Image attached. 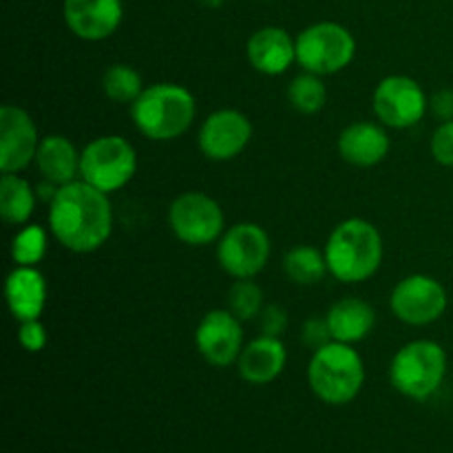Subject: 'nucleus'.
Returning a JSON list of instances; mask_svg holds the SVG:
<instances>
[{"instance_id":"nucleus-1","label":"nucleus","mask_w":453,"mask_h":453,"mask_svg":"<svg viewBox=\"0 0 453 453\" xmlns=\"http://www.w3.org/2000/svg\"><path fill=\"white\" fill-rule=\"evenodd\" d=\"M49 228L66 250L78 255L96 252L113 233L109 195L82 180L60 186L49 202Z\"/></svg>"},{"instance_id":"nucleus-2","label":"nucleus","mask_w":453,"mask_h":453,"mask_svg":"<svg viewBox=\"0 0 453 453\" xmlns=\"http://www.w3.org/2000/svg\"><path fill=\"white\" fill-rule=\"evenodd\" d=\"M327 270L341 283H363L376 274L383 261V237L372 221L349 217L334 226L326 248Z\"/></svg>"},{"instance_id":"nucleus-3","label":"nucleus","mask_w":453,"mask_h":453,"mask_svg":"<svg viewBox=\"0 0 453 453\" xmlns=\"http://www.w3.org/2000/svg\"><path fill=\"white\" fill-rule=\"evenodd\" d=\"M197 102L186 87L159 82L144 87L131 104V118L137 131L153 142H171L184 135L195 122Z\"/></svg>"},{"instance_id":"nucleus-4","label":"nucleus","mask_w":453,"mask_h":453,"mask_svg":"<svg viewBox=\"0 0 453 453\" xmlns=\"http://www.w3.org/2000/svg\"><path fill=\"white\" fill-rule=\"evenodd\" d=\"M308 383L314 396L326 405H348L361 394L365 365L352 345L330 341L314 349L308 365Z\"/></svg>"},{"instance_id":"nucleus-5","label":"nucleus","mask_w":453,"mask_h":453,"mask_svg":"<svg viewBox=\"0 0 453 453\" xmlns=\"http://www.w3.org/2000/svg\"><path fill=\"white\" fill-rule=\"evenodd\" d=\"M447 374V354L436 341L418 339L403 345L389 365L394 389L414 401H427L438 392Z\"/></svg>"},{"instance_id":"nucleus-6","label":"nucleus","mask_w":453,"mask_h":453,"mask_svg":"<svg viewBox=\"0 0 453 453\" xmlns=\"http://www.w3.org/2000/svg\"><path fill=\"white\" fill-rule=\"evenodd\" d=\"M137 173V153L119 135H102L80 150V180L102 193H118Z\"/></svg>"},{"instance_id":"nucleus-7","label":"nucleus","mask_w":453,"mask_h":453,"mask_svg":"<svg viewBox=\"0 0 453 453\" xmlns=\"http://www.w3.org/2000/svg\"><path fill=\"white\" fill-rule=\"evenodd\" d=\"M357 56V40L348 27L323 20L305 27L296 35V62L317 75H332L349 66Z\"/></svg>"},{"instance_id":"nucleus-8","label":"nucleus","mask_w":453,"mask_h":453,"mask_svg":"<svg viewBox=\"0 0 453 453\" xmlns=\"http://www.w3.org/2000/svg\"><path fill=\"white\" fill-rule=\"evenodd\" d=\"M224 226L226 217L219 203L199 190L181 193L168 206V228L186 246L202 248L219 242Z\"/></svg>"},{"instance_id":"nucleus-9","label":"nucleus","mask_w":453,"mask_h":453,"mask_svg":"<svg viewBox=\"0 0 453 453\" xmlns=\"http://www.w3.org/2000/svg\"><path fill=\"white\" fill-rule=\"evenodd\" d=\"M268 233L259 224L242 221L230 226L217 242V261L233 279H252L265 268L270 259Z\"/></svg>"},{"instance_id":"nucleus-10","label":"nucleus","mask_w":453,"mask_h":453,"mask_svg":"<svg viewBox=\"0 0 453 453\" xmlns=\"http://www.w3.org/2000/svg\"><path fill=\"white\" fill-rule=\"evenodd\" d=\"M372 109L383 127L410 128L425 118L429 97L410 75H388L376 84Z\"/></svg>"},{"instance_id":"nucleus-11","label":"nucleus","mask_w":453,"mask_h":453,"mask_svg":"<svg viewBox=\"0 0 453 453\" xmlns=\"http://www.w3.org/2000/svg\"><path fill=\"white\" fill-rule=\"evenodd\" d=\"M449 296L445 286L429 274H410L394 286L389 308L407 326H429L445 314Z\"/></svg>"},{"instance_id":"nucleus-12","label":"nucleus","mask_w":453,"mask_h":453,"mask_svg":"<svg viewBox=\"0 0 453 453\" xmlns=\"http://www.w3.org/2000/svg\"><path fill=\"white\" fill-rule=\"evenodd\" d=\"M252 140V122L237 109H219L208 115L197 133L203 157L212 162H230L248 149Z\"/></svg>"},{"instance_id":"nucleus-13","label":"nucleus","mask_w":453,"mask_h":453,"mask_svg":"<svg viewBox=\"0 0 453 453\" xmlns=\"http://www.w3.org/2000/svg\"><path fill=\"white\" fill-rule=\"evenodd\" d=\"M195 348L212 367H228L237 363L243 349L242 321L226 310H211L195 330Z\"/></svg>"},{"instance_id":"nucleus-14","label":"nucleus","mask_w":453,"mask_h":453,"mask_svg":"<svg viewBox=\"0 0 453 453\" xmlns=\"http://www.w3.org/2000/svg\"><path fill=\"white\" fill-rule=\"evenodd\" d=\"M40 137L34 118L16 104L0 109V171L20 173L35 162Z\"/></svg>"},{"instance_id":"nucleus-15","label":"nucleus","mask_w":453,"mask_h":453,"mask_svg":"<svg viewBox=\"0 0 453 453\" xmlns=\"http://www.w3.org/2000/svg\"><path fill=\"white\" fill-rule=\"evenodd\" d=\"M65 25L73 35L88 42H100L113 35L122 25V0H65Z\"/></svg>"},{"instance_id":"nucleus-16","label":"nucleus","mask_w":453,"mask_h":453,"mask_svg":"<svg viewBox=\"0 0 453 453\" xmlns=\"http://www.w3.org/2000/svg\"><path fill=\"white\" fill-rule=\"evenodd\" d=\"M336 149L343 162L357 168H372L388 157L392 142L383 124L354 122L341 131Z\"/></svg>"},{"instance_id":"nucleus-17","label":"nucleus","mask_w":453,"mask_h":453,"mask_svg":"<svg viewBox=\"0 0 453 453\" xmlns=\"http://www.w3.org/2000/svg\"><path fill=\"white\" fill-rule=\"evenodd\" d=\"M246 56L259 73L281 75L296 62V38L281 27H261L248 38Z\"/></svg>"},{"instance_id":"nucleus-18","label":"nucleus","mask_w":453,"mask_h":453,"mask_svg":"<svg viewBox=\"0 0 453 453\" xmlns=\"http://www.w3.org/2000/svg\"><path fill=\"white\" fill-rule=\"evenodd\" d=\"M288 352L286 345L277 336H257L250 343L243 345L237 358V370L246 383L268 385L281 376L286 370Z\"/></svg>"},{"instance_id":"nucleus-19","label":"nucleus","mask_w":453,"mask_h":453,"mask_svg":"<svg viewBox=\"0 0 453 453\" xmlns=\"http://www.w3.org/2000/svg\"><path fill=\"white\" fill-rule=\"evenodd\" d=\"M4 295L16 321H34L47 305V281L35 265H16L4 283Z\"/></svg>"},{"instance_id":"nucleus-20","label":"nucleus","mask_w":453,"mask_h":453,"mask_svg":"<svg viewBox=\"0 0 453 453\" xmlns=\"http://www.w3.org/2000/svg\"><path fill=\"white\" fill-rule=\"evenodd\" d=\"M327 326H330L332 339L339 343L354 345L358 341L367 339L376 326V312L367 301L358 296H345L336 301L326 314Z\"/></svg>"},{"instance_id":"nucleus-21","label":"nucleus","mask_w":453,"mask_h":453,"mask_svg":"<svg viewBox=\"0 0 453 453\" xmlns=\"http://www.w3.org/2000/svg\"><path fill=\"white\" fill-rule=\"evenodd\" d=\"M35 166L42 180L56 186L80 180V153L73 142L65 135H47L40 140Z\"/></svg>"},{"instance_id":"nucleus-22","label":"nucleus","mask_w":453,"mask_h":453,"mask_svg":"<svg viewBox=\"0 0 453 453\" xmlns=\"http://www.w3.org/2000/svg\"><path fill=\"white\" fill-rule=\"evenodd\" d=\"M35 208L34 186L18 173H3L0 180V215L7 226H25Z\"/></svg>"},{"instance_id":"nucleus-23","label":"nucleus","mask_w":453,"mask_h":453,"mask_svg":"<svg viewBox=\"0 0 453 453\" xmlns=\"http://www.w3.org/2000/svg\"><path fill=\"white\" fill-rule=\"evenodd\" d=\"M283 273L296 286H314V283L323 281L330 270H327L326 255L319 248L310 246V243H301L295 246L283 259Z\"/></svg>"},{"instance_id":"nucleus-24","label":"nucleus","mask_w":453,"mask_h":453,"mask_svg":"<svg viewBox=\"0 0 453 453\" xmlns=\"http://www.w3.org/2000/svg\"><path fill=\"white\" fill-rule=\"evenodd\" d=\"M102 91L115 104H133L144 91V82H142L140 71L133 69L131 65L115 62L102 75Z\"/></svg>"},{"instance_id":"nucleus-25","label":"nucleus","mask_w":453,"mask_h":453,"mask_svg":"<svg viewBox=\"0 0 453 453\" xmlns=\"http://www.w3.org/2000/svg\"><path fill=\"white\" fill-rule=\"evenodd\" d=\"M288 100H290V106L296 113H319L327 102V88L323 84L321 75L310 73V71L296 75L290 82V87H288Z\"/></svg>"},{"instance_id":"nucleus-26","label":"nucleus","mask_w":453,"mask_h":453,"mask_svg":"<svg viewBox=\"0 0 453 453\" xmlns=\"http://www.w3.org/2000/svg\"><path fill=\"white\" fill-rule=\"evenodd\" d=\"M47 233L42 226L27 224L12 239V259L16 265H38L47 255Z\"/></svg>"},{"instance_id":"nucleus-27","label":"nucleus","mask_w":453,"mask_h":453,"mask_svg":"<svg viewBox=\"0 0 453 453\" xmlns=\"http://www.w3.org/2000/svg\"><path fill=\"white\" fill-rule=\"evenodd\" d=\"M264 305V292L252 279H234L228 290V310L239 321L259 317Z\"/></svg>"},{"instance_id":"nucleus-28","label":"nucleus","mask_w":453,"mask_h":453,"mask_svg":"<svg viewBox=\"0 0 453 453\" xmlns=\"http://www.w3.org/2000/svg\"><path fill=\"white\" fill-rule=\"evenodd\" d=\"M429 149H432L434 159L441 166L453 168V119L438 124V128L432 135V142H429Z\"/></svg>"},{"instance_id":"nucleus-29","label":"nucleus","mask_w":453,"mask_h":453,"mask_svg":"<svg viewBox=\"0 0 453 453\" xmlns=\"http://www.w3.org/2000/svg\"><path fill=\"white\" fill-rule=\"evenodd\" d=\"M18 341H20L22 348L29 354H38L47 348V327L40 323V319H34V321H22L20 330H18Z\"/></svg>"},{"instance_id":"nucleus-30","label":"nucleus","mask_w":453,"mask_h":453,"mask_svg":"<svg viewBox=\"0 0 453 453\" xmlns=\"http://www.w3.org/2000/svg\"><path fill=\"white\" fill-rule=\"evenodd\" d=\"M259 326H261V334L281 339L283 332L288 330V312L281 308V305L265 303L259 314Z\"/></svg>"},{"instance_id":"nucleus-31","label":"nucleus","mask_w":453,"mask_h":453,"mask_svg":"<svg viewBox=\"0 0 453 453\" xmlns=\"http://www.w3.org/2000/svg\"><path fill=\"white\" fill-rule=\"evenodd\" d=\"M301 341L308 345L310 349H319L323 345H327L332 339L330 326H327V319H308L303 326V332H301Z\"/></svg>"},{"instance_id":"nucleus-32","label":"nucleus","mask_w":453,"mask_h":453,"mask_svg":"<svg viewBox=\"0 0 453 453\" xmlns=\"http://www.w3.org/2000/svg\"><path fill=\"white\" fill-rule=\"evenodd\" d=\"M429 109L436 115L441 122H449L453 119V88H442L429 97Z\"/></svg>"},{"instance_id":"nucleus-33","label":"nucleus","mask_w":453,"mask_h":453,"mask_svg":"<svg viewBox=\"0 0 453 453\" xmlns=\"http://www.w3.org/2000/svg\"><path fill=\"white\" fill-rule=\"evenodd\" d=\"M197 3L206 9H219L226 0H197Z\"/></svg>"}]
</instances>
